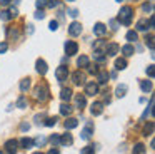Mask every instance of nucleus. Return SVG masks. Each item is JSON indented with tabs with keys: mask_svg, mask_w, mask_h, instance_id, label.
<instances>
[{
	"mask_svg": "<svg viewBox=\"0 0 155 154\" xmlns=\"http://www.w3.org/2000/svg\"><path fill=\"white\" fill-rule=\"evenodd\" d=\"M132 17H134V10H132L130 5L122 7L120 13H118V22L124 23V25H130L132 23Z\"/></svg>",
	"mask_w": 155,
	"mask_h": 154,
	"instance_id": "obj_1",
	"label": "nucleus"
},
{
	"mask_svg": "<svg viewBox=\"0 0 155 154\" xmlns=\"http://www.w3.org/2000/svg\"><path fill=\"white\" fill-rule=\"evenodd\" d=\"M34 97L37 100H40V102L47 100L48 99V87L45 86V84H38V86L35 87V90H34Z\"/></svg>",
	"mask_w": 155,
	"mask_h": 154,
	"instance_id": "obj_2",
	"label": "nucleus"
},
{
	"mask_svg": "<svg viewBox=\"0 0 155 154\" xmlns=\"http://www.w3.org/2000/svg\"><path fill=\"white\" fill-rule=\"evenodd\" d=\"M77 50H78V44L75 40H67L65 42V54L67 55H74V54H77Z\"/></svg>",
	"mask_w": 155,
	"mask_h": 154,
	"instance_id": "obj_3",
	"label": "nucleus"
},
{
	"mask_svg": "<svg viewBox=\"0 0 155 154\" xmlns=\"http://www.w3.org/2000/svg\"><path fill=\"white\" fill-rule=\"evenodd\" d=\"M55 77H57L58 82H64V80H67L68 77V69L65 65H60L57 70H55Z\"/></svg>",
	"mask_w": 155,
	"mask_h": 154,
	"instance_id": "obj_4",
	"label": "nucleus"
},
{
	"mask_svg": "<svg viewBox=\"0 0 155 154\" xmlns=\"http://www.w3.org/2000/svg\"><path fill=\"white\" fill-rule=\"evenodd\" d=\"M18 151V142L15 139H8L5 142V152L7 154H15Z\"/></svg>",
	"mask_w": 155,
	"mask_h": 154,
	"instance_id": "obj_5",
	"label": "nucleus"
},
{
	"mask_svg": "<svg viewBox=\"0 0 155 154\" xmlns=\"http://www.w3.org/2000/svg\"><path fill=\"white\" fill-rule=\"evenodd\" d=\"M97 92H98V84L97 82H88L87 86H85V94L87 96H97Z\"/></svg>",
	"mask_w": 155,
	"mask_h": 154,
	"instance_id": "obj_6",
	"label": "nucleus"
},
{
	"mask_svg": "<svg viewBox=\"0 0 155 154\" xmlns=\"http://www.w3.org/2000/svg\"><path fill=\"white\" fill-rule=\"evenodd\" d=\"M68 33H70L72 37H77L82 33V25L78 22H72L70 27H68Z\"/></svg>",
	"mask_w": 155,
	"mask_h": 154,
	"instance_id": "obj_7",
	"label": "nucleus"
},
{
	"mask_svg": "<svg viewBox=\"0 0 155 154\" xmlns=\"http://www.w3.org/2000/svg\"><path fill=\"white\" fill-rule=\"evenodd\" d=\"M35 67H37V72L40 74V75H45V74H47V70H48L47 62H45L44 59H38L37 62H35Z\"/></svg>",
	"mask_w": 155,
	"mask_h": 154,
	"instance_id": "obj_8",
	"label": "nucleus"
},
{
	"mask_svg": "<svg viewBox=\"0 0 155 154\" xmlns=\"http://www.w3.org/2000/svg\"><path fill=\"white\" fill-rule=\"evenodd\" d=\"M72 79H74V84L82 86V84H85V74L80 72V70H77V72L72 74Z\"/></svg>",
	"mask_w": 155,
	"mask_h": 154,
	"instance_id": "obj_9",
	"label": "nucleus"
},
{
	"mask_svg": "<svg viewBox=\"0 0 155 154\" xmlns=\"http://www.w3.org/2000/svg\"><path fill=\"white\" fill-rule=\"evenodd\" d=\"M118 50H120V47H118L115 42L108 44V45L105 47V54H107V55H112V57H114V55H117V54H118Z\"/></svg>",
	"mask_w": 155,
	"mask_h": 154,
	"instance_id": "obj_10",
	"label": "nucleus"
},
{
	"mask_svg": "<svg viewBox=\"0 0 155 154\" xmlns=\"http://www.w3.org/2000/svg\"><path fill=\"white\" fill-rule=\"evenodd\" d=\"M92 132H94V124L88 122V124H87V127H85V129L80 132V137L87 141V139H90V137H92Z\"/></svg>",
	"mask_w": 155,
	"mask_h": 154,
	"instance_id": "obj_11",
	"label": "nucleus"
},
{
	"mask_svg": "<svg viewBox=\"0 0 155 154\" xmlns=\"http://www.w3.org/2000/svg\"><path fill=\"white\" fill-rule=\"evenodd\" d=\"M90 112H92V116H100V114L104 112V104L102 102H94L92 107H90Z\"/></svg>",
	"mask_w": 155,
	"mask_h": 154,
	"instance_id": "obj_12",
	"label": "nucleus"
},
{
	"mask_svg": "<svg viewBox=\"0 0 155 154\" xmlns=\"http://www.w3.org/2000/svg\"><path fill=\"white\" fill-rule=\"evenodd\" d=\"M94 33L95 35H98V37H102V35H105V33H107V27L104 25V23H95L94 25Z\"/></svg>",
	"mask_w": 155,
	"mask_h": 154,
	"instance_id": "obj_13",
	"label": "nucleus"
},
{
	"mask_svg": "<svg viewBox=\"0 0 155 154\" xmlns=\"http://www.w3.org/2000/svg\"><path fill=\"white\" fill-rule=\"evenodd\" d=\"M75 104H77V109L82 110V109L85 107V104H87V100H85V96H82V94L75 96Z\"/></svg>",
	"mask_w": 155,
	"mask_h": 154,
	"instance_id": "obj_14",
	"label": "nucleus"
},
{
	"mask_svg": "<svg viewBox=\"0 0 155 154\" xmlns=\"http://www.w3.org/2000/svg\"><path fill=\"white\" fill-rule=\"evenodd\" d=\"M60 99L62 100H67V102L72 99V89H70V87H65V89L60 90Z\"/></svg>",
	"mask_w": 155,
	"mask_h": 154,
	"instance_id": "obj_15",
	"label": "nucleus"
},
{
	"mask_svg": "<svg viewBox=\"0 0 155 154\" xmlns=\"http://www.w3.org/2000/svg\"><path fill=\"white\" fill-rule=\"evenodd\" d=\"M108 77H110V74H108L107 70H102V72H97V79H98V84H107Z\"/></svg>",
	"mask_w": 155,
	"mask_h": 154,
	"instance_id": "obj_16",
	"label": "nucleus"
},
{
	"mask_svg": "<svg viewBox=\"0 0 155 154\" xmlns=\"http://www.w3.org/2000/svg\"><path fill=\"white\" fill-rule=\"evenodd\" d=\"M147 29H150V25H148V20H147V19H140V20L137 22V30L145 32Z\"/></svg>",
	"mask_w": 155,
	"mask_h": 154,
	"instance_id": "obj_17",
	"label": "nucleus"
},
{
	"mask_svg": "<svg viewBox=\"0 0 155 154\" xmlns=\"http://www.w3.org/2000/svg\"><path fill=\"white\" fill-rule=\"evenodd\" d=\"M64 126H65V129H74V127L78 126V121L75 119V117H68V119L64 122Z\"/></svg>",
	"mask_w": 155,
	"mask_h": 154,
	"instance_id": "obj_18",
	"label": "nucleus"
},
{
	"mask_svg": "<svg viewBox=\"0 0 155 154\" xmlns=\"http://www.w3.org/2000/svg\"><path fill=\"white\" fill-rule=\"evenodd\" d=\"M77 65L78 67H88L90 65V59H88L87 55H80L77 59Z\"/></svg>",
	"mask_w": 155,
	"mask_h": 154,
	"instance_id": "obj_19",
	"label": "nucleus"
},
{
	"mask_svg": "<svg viewBox=\"0 0 155 154\" xmlns=\"http://www.w3.org/2000/svg\"><path fill=\"white\" fill-rule=\"evenodd\" d=\"M152 87H153L152 80H140V89L143 90V92H150Z\"/></svg>",
	"mask_w": 155,
	"mask_h": 154,
	"instance_id": "obj_20",
	"label": "nucleus"
},
{
	"mask_svg": "<svg viewBox=\"0 0 155 154\" xmlns=\"http://www.w3.org/2000/svg\"><path fill=\"white\" fill-rule=\"evenodd\" d=\"M18 144H20V147H24V149H30V147L34 146V141L28 139V137H22Z\"/></svg>",
	"mask_w": 155,
	"mask_h": 154,
	"instance_id": "obj_21",
	"label": "nucleus"
},
{
	"mask_svg": "<svg viewBox=\"0 0 155 154\" xmlns=\"http://www.w3.org/2000/svg\"><path fill=\"white\" fill-rule=\"evenodd\" d=\"M72 142H74V139H72V134H62L60 144H64V146H70Z\"/></svg>",
	"mask_w": 155,
	"mask_h": 154,
	"instance_id": "obj_22",
	"label": "nucleus"
},
{
	"mask_svg": "<svg viewBox=\"0 0 155 154\" xmlns=\"http://www.w3.org/2000/svg\"><path fill=\"white\" fill-rule=\"evenodd\" d=\"M132 152L134 154H145V146L142 142H137L134 147H132Z\"/></svg>",
	"mask_w": 155,
	"mask_h": 154,
	"instance_id": "obj_23",
	"label": "nucleus"
},
{
	"mask_svg": "<svg viewBox=\"0 0 155 154\" xmlns=\"http://www.w3.org/2000/svg\"><path fill=\"white\" fill-rule=\"evenodd\" d=\"M152 134H153V122L148 121V122L145 124V127H143V136H152Z\"/></svg>",
	"mask_w": 155,
	"mask_h": 154,
	"instance_id": "obj_24",
	"label": "nucleus"
},
{
	"mask_svg": "<svg viewBox=\"0 0 155 154\" xmlns=\"http://www.w3.org/2000/svg\"><path fill=\"white\" fill-rule=\"evenodd\" d=\"M125 67H127V60H125L124 57H120V59L115 60V69L117 70H124Z\"/></svg>",
	"mask_w": 155,
	"mask_h": 154,
	"instance_id": "obj_25",
	"label": "nucleus"
},
{
	"mask_svg": "<svg viewBox=\"0 0 155 154\" xmlns=\"http://www.w3.org/2000/svg\"><path fill=\"white\" fill-rule=\"evenodd\" d=\"M122 52H124V55H125V57H130V55H134L135 50H134V47H132L130 44H127V45L122 47Z\"/></svg>",
	"mask_w": 155,
	"mask_h": 154,
	"instance_id": "obj_26",
	"label": "nucleus"
},
{
	"mask_svg": "<svg viewBox=\"0 0 155 154\" xmlns=\"http://www.w3.org/2000/svg\"><path fill=\"white\" fill-rule=\"evenodd\" d=\"M60 114H62V116H70V114H72V107L68 106V104H62V106H60Z\"/></svg>",
	"mask_w": 155,
	"mask_h": 154,
	"instance_id": "obj_27",
	"label": "nucleus"
},
{
	"mask_svg": "<svg viewBox=\"0 0 155 154\" xmlns=\"http://www.w3.org/2000/svg\"><path fill=\"white\" fill-rule=\"evenodd\" d=\"M125 37H127L128 42H137V39H138V35H137V32H135V30H128Z\"/></svg>",
	"mask_w": 155,
	"mask_h": 154,
	"instance_id": "obj_28",
	"label": "nucleus"
},
{
	"mask_svg": "<svg viewBox=\"0 0 155 154\" xmlns=\"http://www.w3.org/2000/svg\"><path fill=\"white\" fill-rule=\"evenodd\" d=\"M115 92H117V97H124L125 92H127V86H125V84H120V86L117 87V90H115Z\"/></svg>",
	"mask_w": 155,
	"mask_h": 154,
	"instance_id": "obj_29",
	"label": "nucleus"
},
{
	"mask_svg": "<svg viewBox=\"0 0 155 154\" xmlns=\"http://www.w3.org/2000/svg\"><path fill=\"white\" fill-rule=\"evenodd\" d=\"M105 52H102V50H95V54H94V59L97 60V62H104L105 60V55H104Z\"/></svg>",
	"mask_w": 155,
	"mask_h": 154,
	"instance_id": "obj_30",
	"label": "nucleus"
},
{
	"mask_svg": "<svg viewBox=\"0 0 155 154\" xmlns=\"http://www.w3.org/2000/svg\"><path fill=\"white\" fill-rule=\"evenodd\" d=\"M28 87H30V79H24L20 82V90H22V92H27Z\"/></svg>",
	"mask_w": 155,
	"mask_h": 154,
	"instance_id": "obj_31",
	"label": "nucleus"
},
{
	"mask_svg": "<svg viewBox=\"0 0 155 154\" xmlns=\"http://www.w3.org/2000/svg\"><path fill=\"white\" fill-rule=\"evenodd\" d=\"M80 154H95V147L94 146H85L84 149L80 151Z\"/></svg>",
	"mask_w": 155,
	"mask_h": 154,
	"instance_id": "obj_32",
	"label": "nucleus"
},
{
	"mask_svg": "<svg viewBox=\"0 0 155 154\" xmlns=\"http://www.w3.org/2000/svg\"><path fill=\"white\" fill-rule=\"evenodd\" d=\"M0 19L7 22V20H10V19H12V13H10V12H7V10H2V12H0Z\"/></svg>",
	"mask_w": 155,
	"mask_h": 154,
	"instance_id": "obj_33",
	"label": "nucleus"
},
{
	"mask_svg": "<svg viewBox=\"0 0 155 154\" xmlns=\"http://www.w3.org/2000/svg\"><path fill=\"white\" fill-rule=\"evenodd\" d=\"M44 124H45L47 127H52V126H55V124H57V117H48V119L45 121Z\"/></svg>",
	"mask_w": 155,
	"mask_h": 154,
	"instance_id": "obj_34",
	"label": "nucleus"
},
{
	"mask_svg": "<svg viewBox=\"0 0 155 154\" xmlns=\"http://www.w3.org/2000/svg\"><path fill=\"white\" fill-rule=\"evenodd\" d=\"M17 107H20V109H24V107H27V99H25L24 96H22L20 99L17 100Z\"/></svg>",
	"mask_w": 155,
	"mask_h": 154,
	"instance_id": "obj_35",
	"label": "nucleus"
},
{
	"mask_svg": "<svg viewBox=\"0 0 155 154\" xmlns=\"http://www.w3.org/2000/svg\"><path fill=\"white\" fill-rule=\"evenodd\" d=\"M58 5H60V0H48V2H47V7H50V9L58 7Z\"/></svg>",
	"mask_w": 155,
	"mask_h": 154,
	"instance_id": "obj_36",
	"label": "nucleus"
},
{
	"mask_svg": "<svg viewBox=\"0 0 155 154\" xmlns=\"http://www.w3.org/2000/svg\"><path fill=\"white\" fill-rule=\"evenodd\" d=\"M50 141H52V144H60V136L58 134H52Z\"/></svg>",
	"mask_w": 155,
	"mask_h": 154,
	"instance_id": "obj_37",
	"label": "nucleus"
},
{
	"mask_svg": "<svg viewBox=\"0 0 155 154\" xmlns=\"http://www.w3.org/2000/svg\"><path fill=\"white\" fill-rule=\"evenodd\" d=\"M35 5H37V9H44V7H47V0H37Z\"/></svg>",
	"mask_w": 155,
	"mask_h": 154,
	"instance_id": "obj_38",
	"label": "nucleus"
},
{
	"mask_svg": "<svg viewBox=\"0 0 155 154\" xmlns=\"http://www.w3.org/2000/svg\"><path fill=\"white\" fill-rule=\"evenodd\" d=\"M145 40H147V45L150 47V49H153V35H152V33H150V35H148V37H147V39H145Z\"/></svg>",
	"mask_w": 155,
	"mask_h": 154,
	"instance_id": "obj_39",
	"label": "nucleus"
},
{
	"mask_svg": "<svg viewBox=\"0 0 155 154\" xmlns=\"http://www.w3.org/2000/svg\"><path fill=\"white\" fill-rule=\"evenodd\" d=\"M7 49H8V44L7 42H0V54L7 52Z\"/></svg>",
	"mask_w": 155,
	"mask_h": 154,
	"instance_id": "obj_40",
	"label": "nucleus"
},
{
	"mask_svg": "<svg viewBox=\"0 0 155 154\" xmlns=\"http://www.w3.org/2000/svg\"><path fill=\"white\" fill-rule=\"evenodd\" d=\"M147 74H148L150 77H155V67H153V65H148V67H147Z\"/></svg>",
	"mask_w": 155,
	"mask_h": 154,
	"instance_id": "obj_41",
	"label": "nucleus"
},
{
	"mask_svg": "<svg viewBox=\"0 0 155 154\" xmlns=\"http://www.w3.org/2000/svg\"><path fill=\"white\" fill-rule=\"evenodd\" d=\"M44 17H45V13H44V10H40V9H38V10H37V12H35V19H38V20H42V19H44Z\"/></svg>",
	"mask_w": 155,
	"mask_h": 154,
	"instance_id": "obj_42",
	"label": "nucleus"
},
{
	"mask_svg": "<svg viewBox=\"0 0 155 154\" xmlns=\"http://www.w3.org/2000/svg\"><path fill=\"white\" fill-rule=\"evenodd\" d=\"M48 27H50V30H57L58 29V22L57 20H52V22L48 23Z\"/></svg>",
	"mask_w": 155,
	"mask_h": 154,
	"instance_id": "obj_43",
	"label": "nucleus"
},
{
	"mask_svg": "<svg viewBox=\"0 0 155 154\" xmlns=\"http://www.w3.org/2000/svg\"><path fill=\"white\" fill-rule=\"evenodd\" d=\"M67 13H68L70 17H74V19H75V17L78 15V10H75V9H68V10H67Z\"/></svg>",
	"mask_w": 155,
	"mask_h": 154,
	"instance_id": "obj_44",
	"label": "nucleus"
},
{
	"mask_svg": "<svg viewBox=\"0 0 155 154\" xmlns=\"http://www.w3.org/2000/svg\"><path fill=\"white\" fill-rule=\"evenodd\" d=\"M45 141H47L45 137H37V139H35V144H37V146H44Z\"/></svg>",
	"mask_w": 155,
	"mask_h": 154,
	"instance_id": "obj_45",
	"label": "nucleus"
},
{
	"mask_svg": "<svg viewBox=\"0 0 155 154\" xmlns=\"http://www.w3.org/2000/svg\"><path fill=\"white\" fill-rule=\"evenodd\" d=\"M88 72H90V74H97L98 72L97 65H88Z\"/></svg>",
	"mask_w": 155,
	"mask_h": 154,
	"instance_id": "obj_46",
	"label": "nucleus"
},
{
	"mask_svg": "<svg viewBox=\"0 0 155 154\" xmlns=\"http://www.w3.org/2000/svg\"><path fill=\"white\" fill-rule=\"evenodd\" d=\"M110 27H112V30H117V29H118L117 20H110Z\"/></svg>",
	"mask_w": 155,
	"mask_h": 154,
	"instance_id": "obj_47",
	"label": "nucleus"
},
{
	"mask_svg": "<svg viewBox=\"0 0 155 154\" xmlns=\"http://www.w3.org/2000/svg\"><path fill=\"white\" fill-rule=\"evenodd\" d=\"M142 9H143L145 12H147V10H148V12H152V3H143V7H142Z\"/></svg>",
	"mask_w": 155,
	"mask_h": 154,
	"instance_id": "obj_48",
	"label": "nucleus"
},
{
	"mask_svg": "<svg viewBox=\"0 0 155 154\" xmlns=\"http://www.w3.org/2000/svg\"><path fill=\"white\" fill-rule=\"evenodd\" d=\"M20 129H22V131H28V129H30V124H25V122H24V124L20 126Z\"/></svg>",
	"mask_w": 155,
	"mask_h": 154,
	"instance_id": "obj_49",
	"label": "nucleus"
},
{
	"mask_svg": "<svg viewBox=\"0 0 155 154\" xmlns=\"http://www.w3.org/2000/svg\"><path fill=\"white\" fill-rule=\"evenodd\" d=\"M48 154H60V152H58V149H57V147H52V149L48 151Z\"/></svg>",
	"mask_w": 155,
	"mask_h": 154,
	"instance_id": "obj_50",
	"label": "nucleus"
},
{
	"mask_svg": "<svg viewBox=\"0 0 155 154\" xmlns=\"http://www.w3.org/2000/svg\"><path fill=\"white\" fill-rule=\"evenodd\" d=\"M0 3H2V5H4V7H7L8 3H10V0H0Z\"/></svg>",
	"mask_w": 155,
	"mask_h": 154,
	"instance_id": "obj_51",
	"label": "nucleus"
},
{
	"mask_svg": "<svg viewBox=\"0 0 155 154\" xmlns=\"http://www.w3.org/2000/svg\"><path fill=\"white\" fill-rule=\"evenodd\" d=\"M34 154H44V152H34Z\"/></svg>",
	"mask_w": 155,
	"mask_h": 154,
	"instance_id": "obj_52",
	"label": "nucleus"
},
{
	"mask_svg": "<svg viewBox=\"0 0 155 154\" xmlns=\"http://www.w3.org/2000/svg\"><path fill=\"white\" fill-rule=\"evenodd\" d=\"M0 154H4V151H2V149H0Z\"/></svg>",
	"mask_w": 155,
	"mask_h": 154,
	"instance_id": "obj_53",
	"label": "nucleus"
},
{
	"mask_svg": "<svg viewBox=\"0 0 155 154\" xmlns=\"http://www.w3.org/2000/svg\"><path fill=\"white\" fill-rule=\"evenodd\" d=\"M117 2H124V0H117Z\"/></svg>",
	"mask_w": 155,
	"mask_h": 154,
	"instance_id": "obj_54",
	"label": "nucleus"
},
{
	"mask_svg": "<svg viewBox=\"0 0 155 154\" xmlns=\"http://www.w3.org/2000/svg\"><path fill=\"white\" fill-rule=\"evenodd\" d=\"M67 2H74V0H67Z\"/></svg>",
	"mask_w": 155,
	"mask_h": 154,
	"instance_id": "obj_55",
	"label": "nucleus"
}]
</instances>
